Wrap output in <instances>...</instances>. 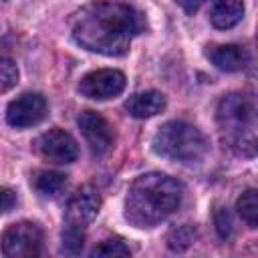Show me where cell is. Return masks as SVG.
<instances>
[{"label": "cell", "instance_id": "6", "mask_svg": "<svg viewBox=\"0 0 258 258\" xmlns=\"http://www.w3.org/2000/svg\"><path fill=\"white\" fill-rule=\"evenodd\" d=\"M101 208V198L99 191L91 185H83L79 187L67 202L64 208V228L67 230H81L85 232V228L97 218Z\"/></svg>", "mask_w": 258, "mask_h": 258}, {"label": "cell", "instance_id": "12", "mask_svg": "<svg viewBox=\"0 0 258 258\" xmlns=\"http://www.w3.org/2000/svg\"><path fill=\"white\" fill-rule=\"evenodd\" d=\"M165 109V97L159 91H141L125 101V111L135 119L155 117Z\"/></svg>", "mask_w": 258, "mask_h": 258}, {"label": "cell", "instance_id": "13", "mask_svg": "<svg viewBox=\"0 0 258 258\" xmlns=\"http://www.w3.org/2000/svg\"><path fill=\"white\" fill-rule=\"evenodd\" d=\"M244 16V2L242 0H214L210 8V22L216 28H232Z\"/></svg>", "mask_w": 258, "mask_h": 258}, {"label": "cell", "instance_id": "5", "mask_svg": "<svg viewBox=\"0 0 258 258\" xmlns=\"http://www.w3.org/2000/svg\"><path fill=\"white\" fill-rule=\"evenodd\" d=\"M0 246L8 258H32L40 254L42 232L32 222H16L2 232Z\"/></svg>", "mask_w": 258, "mask_h": 258}, {"label": "cell", "instance_id": "1", "mask_svg": "<svg viewBox=\"0 0 258 258\" xmlns=\"http://www.w3.org/2000/svg\"><path fill=\"white\" fill-rule=\"evenodd\" d=\"M145 26L143 14L121 2H91L69 18L75 42L105 56H123Z\"/></svg>", "mask_w": 258, "mask_h": 258}, {"label": "cell", "instance_id": "15", "mask_svg": "<svg viewBox=\"0 0 258 258\" xmlns=\"http://www.w3.org/2000/svg\"><path fill=\"white\" fill-rule=\"evenodd\" d=\"M236 210L250 228H256L258 226V194H256V189H246L238 198Z\"/></svg>", "mask_w": 258, "mask_h": 258}, {"label": "cell", "instance_id": "9", "mask_svg": "<svg viewBox=\"0 0 258 258\" xmlns=\"http://www.w3.org/2000/svg\"><path fill=\"white\" fill-rule=\"evenodd\" d=\"M46 117V101L38 93H24L8 103L6 121L16 129L34 127Z\"/></svg>", "mask_w": 258, "mask_h": 258}, {"label": "cell", "instance_id": "17", "mask_svg": "<svg viewBox=\"0 0 258 258\" xmlns=\"http://www.w3.org/2000/svg\"><path fill=\"white\" fill-rule=\"evenodd\" d=\"M91 254L93 256H129L131 250L121 238H109V240H103L99 246H95Z\"/></svg>", "mask_w": 258, "mask_h": 258}, {"label": "cell", "instance_id": "18", "mask_svg": "<svg viewBox=\"0 0 258 258\" xmlns=\"http://www.w3.org/2000/svg\"><path fill=\"white\" fill-rule=\"evenodd\" d=\"M18 83V69L12 58H0V93L10 91Z\"/></svg>", "mask_w": 258, "mask_h": 258}, {"label": "cell", "instance_id": "4", "mask_svg": "<svg viewBox=\"0 0 258 258\" xmlns=\"http://www.w3.org/2000/svg\"><path fill=\"white\" fill-rule=\"evenodd\" d=\"M153 151L165 159L196 163L208 151L204 133L185 121H167L153 135Z\"/></svg>", "mask_w": 258, "mask_h": 258}, {"label": "cell", "instance_id": "20", "mask_svg": "<svg viewBox=\"0 0 258 258\" xmlns=\"http://www.w3.org/2000/svg\"><path fill=\"white\" fill-rule=\"evenodd\" d=\"M214 224H216V230H218L220 238H228L232 234V218L224 208H218L214 212Z\"/></svg>", "mask_w": 258, "mask_h": 258}, {"label": "cell", "instance_id": "7", "mask_svg": "<svg viewBox=\"0 0 258 258\" xmlns=\"http://www.w3.org/2000/svg\"><path fill=\"white\" fill-rule=\"evenodd\" d=\"M34 149L40 157L52 163H73L79 155V147L73 135L58 127L48 129L42 135H38L34 141Z\"/></svg>", "mask_w": 258, "mask_h": 258}, {"label": "cell", "instance_id": "3", "mask_svg": "<svg viewBox=\"0 0 258 258\" xmlns=\"http://www.w3.org/2000/svg\"><path fill=\"white\" fill-rule=\"evenodd\" d=\"M222 141L240 155L252 157L256 151V101L246 93L226 95L216 111Z\"/></svg>", "mask_w": 258, "mask_h": 258}, {"label": "cell", "instance_id": "11", "mask_svg": "<svg viewBox=\"0 0 258 258\" xmlns=\"http://www.w3.org/2000/svg\"><path fill=\"white\" fill-rule=\"evenodd\" d=\"M208 58L226 73H236L248 67L250 62V54L244 46L240 44H216V46H208L206 50Z\"/></svg>", "mask_w": 258, "mask_h": 258}, {"label": "cell", "instance_id": "14", "mask_svg": "<svg viewBox=\"0 0 258 258\" xmlns=\"http://www.w3.org/2000/svg\"><path fill=\"white\" fill-rule=\"evenodd\" d=\"M32 185H34V189L40 196H44V198H56L64 189V185H67V175L60 173V171L42 169V171H36L34 173Z\"/></svg>", "mask_w": 258, "mask_h": 258}, {"label": "cell", "instance_id": "22", "mask_svg": "<svg viewBox=\"0 0 258 258\" xmlns=\"http://www.w3.org/2000/svg\"><path fill=\"white\" fill-rule=\"evenodd\" d=\"M175 2L181 6V10H183L185 14H194V12H198L200 6H202L204 2H208V0H175Z\"/></svg>", "mask_w": 258, "mask_h": 258}, {"label": "cell", "instance_id": "10", "mask_svg": "<svg viewBox=\"0 0 258 258\" xmlns=\"http://www.w3.org/2000/svg\"><path fill=\"white\" fill-rule=\"evenodd\" d=\"M79 123V129L83 133V137L87 139L89 147L93 153L101 155V153H107L113 145V139H115V133H113V127L111 123L97 111H83L77 119Z\"/></svg>", "mask_w": 258, "mask_h": 258}, {"label": "cell", "instance_id": "19", "mask_svg": "<svg viewBox=\"0 0 258 258\" xmlns=\"http://www.w3.org/2000/svg\"><path fill=\"white\" fill-rule=\"evenodd\" d=\"M85 244V234L81 230H62V246L60 250L64 254H79Z\"/></svg>", "mask_w": 258, "mask_h": 258}, {"label": "cell", "instance_id": "2", "mask_svg": "<svg viewBox=\"0 0 258 258\" xmlns=\"http://www.w3.org/2000/svg\"><path fill=\"white\" fill-rule=\"evenodd\" d=\"M181 204V185L165 173H143L127 191L125 218L135 228H149L171 216Z\"/></svg>", "mask_w": 258, "mask_h": 258}, {"label": "cell", "instance_id": "21", "mask_svg": "<svg viewBox=\"0 0 258 258\" xmlns=\"http://www.w3.org/2000/svg\"><path fill=\"white\" fill-rule=\"evenodd\" d=\"M16 206V194L8 187L0 189V214H8Z\"/></svg>", "mask_w": 258, "mask_h": 258}, {"label": "cell", "instance_id": "8", "mask_svg": "<svg viewBox=\"0 0 258 258\" xmlns=\"http://www.w3.org/2000/svg\"><path fill=\"white\" fill-rule=\"evenodd\" d=\"M125 89V75L117 69H99L85 75L79 83V93L89 99L107 101L121 95Z\"/></svg>", "mask_w": 258, "mask_h": 258}, {"label": "cell", "instance_id": "16", "mask_svg": "<svg viewBox=\"0 0 258 258\" xmlns=\"http://www.w3.org/2000/svg\"><path fill=\"white\" fill-rule=\"evenodd\" d=\"M198 238V230L189 224L185 226H177L169 232L167 236V246L173 250V252H183L185 248H189L194 244V240Z\"/></svg>", "mask_w": 258, "mask_h": 258}]
</instances>
